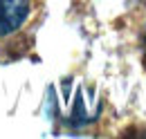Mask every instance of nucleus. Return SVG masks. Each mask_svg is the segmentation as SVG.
<instances>
[{"mask_svg":"<svg viewBox=\"0 0 146 139\" xmlns=\"http://www.w3.org/2000/svg\"><path fill=\"white\" fill-rule=\"evenodd\" d=\"M32 0H0V38L18 32L27 23Z\"/></svg>","mask_w":146,"mask_h":139,"instance_id":"nucleus-1","label":"nucleus"}]
</instances>
